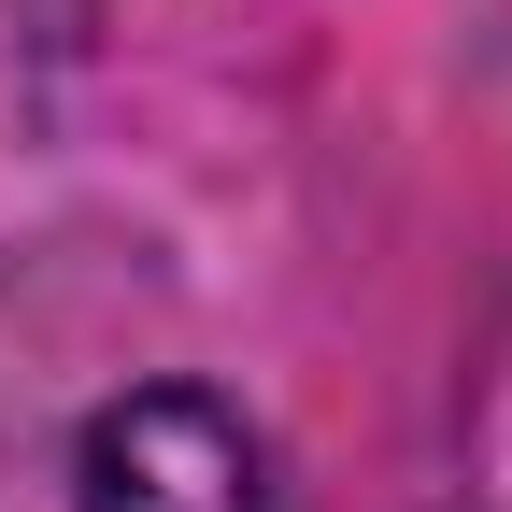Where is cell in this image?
<instances>
[{
	"label": "cell",
	"instance_id": "obj_1",
	"mask_svg": "<svg viewBox=\"0 0 512 512\" xmlns=\"http://www.w3.org/2000/svg\"><path fill=\"white\" fill-rule=\"evenodd\" d=\"M86 512H256V441L200 384L114 399L86 427Z\"/></svg>",
	"mask_w": 512,
	"mask_h": 512
}]
</instances>
